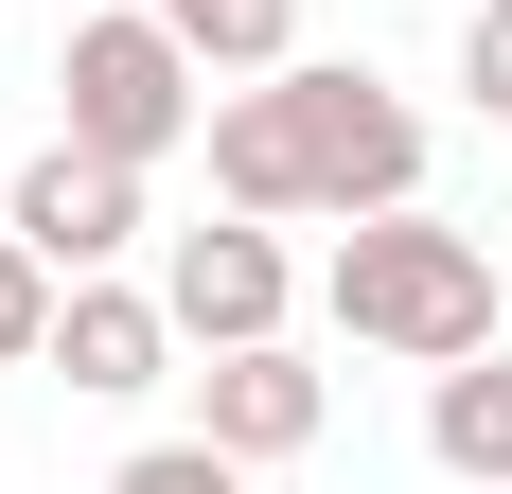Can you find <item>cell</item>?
Here are the masks:
<instances>
[{
	"label": "cell",
	"instance_id": "277c9868",
	"mask_svg": "<svg viewBox=\"0 0 512 494\" xmlns=\"http://www.w3.org/2000/svg\"><path fill=\"white\" fill-rule=\"evenodd\" d=\"M159 300H177V336H195V353L283 336V300H301V265H283V212H230V195H212V230H177V247H159Z\"/></svg>",
	"mask_w": 512,
	"mask_h": 494
},
{
	"label": "cell",
	"instance_id": "ba28073f",
	"mask_svg": "<svg viewBox=\"0 0 512 494\" xmlns=\"http://www.w3.org/2000/svg\"><path fill=\"white\" fill-rule=\"evenodd\" d=\"M424 459L477 477V494H512V336L460 353V371H424Z\"/></svg>",
	"mask_w": 512,
	"mask_h": 494
},
{
	"label": "cell",
	"instance_id": "7a4b0ae2",
	"mask_svg": "<svg viewBox=\"0 0 512 494\" xmlns=\"http://www.w3.org/2000/svg\"><path fill=\"white\" fill-rule=\"evenodd\" d=\"M318 318L354 353H389V371H460V353H495V247L460 230V212H354L336 230V265H318Z\"/></svg>",
	"mask_w": 512,
	"mask_h": 494
},
{
	"label": "cell",
	"instance_id": "8992f818",
	"mask_svg": "<svg viewBox=\"0 0 512 494\" xmlns=\"http://www.w3.org/2000/svg\"><path fill=\"white\" fill-rule=\"evenodd\" d=\"M195 424L248 459V477H283V459H318V424H336V371H318L301 336H248V353L195 371Z\"/></svg>",
	"mask_w": 512,
	"mask_h": 494
},
{
	"label": "cell",
	"instance_id": "30bf717a",
	"mask_svg": "<svg viewBox=\"0 0 512 494\" xmlns=\"http://www.w3.org/2000/svg\"><path fill=\"white\" fill-rule=\"evenodd\" d=\"M53 300H71V283H53L36 247L0 230V371H53Z\"/></svg>",
	"mask_w": 512,
	"mask_h": 494
},
{
	"label": "cell",
	"instance_id": "3957f363",
	"mask_svg": "<svg viewBox=\"0 0 512 494\" xmlns=\"http://www.w3.org/2000/svg\"><path fill=\"white\" fill-rule=\"evenodd\" d=\"M53 106H71V142H106V159H177L212 124V53L159 18V0H106V18H71L53 36Z\"/></svg>",
	"mask_w": 512,
	"mask_h": 494
},
{
	"label": "cell",
	"instance_id": "9c48e42d",
	"mask_svg": "<svg viewBox=\"0 0 512 494\" xmlns=\"http://www.w3.org/2000/svg\"><path fill=\"white\" fill-rule=\"evenodd\" d=\"M159 18H177V36L212 53V89H230V71H283V53H301V0H159Z\"/></svg>",
	"mask_w": 512,
	"mask_h": 494
},
{
	"label": "cell",
	"instance_id": "5b68a950",
	"mask_svg": "<svg viewBox=\"0 0 512 494\" xmlns=\"http://www.w3.org/2000/svg\"><path fill=\"white\" fill-rule=\"evenodd\" d=\"M0 230L36 247L53 283H89V265H124V247H142V159H106V142H71V124H53V142L18 159Z\"/></svg>",
	"mask_w": 512,
	"mask_h": 494
},
{
	"label": "cell",
	"instance_id": "8fae6325",
	"mask_svg": "<svg viewBox=\"0 0 512 494\" xmlns=\"http://www.w3.org/2000/svg\"><path fill=\"white\" fill-rule=\"evenodd\" d=\"M106 494H248V459L212 442V424H177V442H142L124 477H106Z\"/></svg>",
	"mask_w": 512,
	"mask_h": 494
},
{
	"label": "cell",
	"instance_id": "52a82bcc",
	"mask_svg": "<svg viewBox=\"0 0 512 494\" xmlns=\"http://www.w3.org/2000/svg\"><path fill=\"white\" fill-rule=\"evenodd\" d=\"M177 353H195V336H177V300L124 283V265H89V283L53 300V389H89V406H142Z\"/></svg>",
	"mask_w": 512,
	"mask_h": 494
},
{
	"label": "cell",
	"instance_id": "6da1fadb",
	"mask_svg": "<svg viewBox=\"0 0 512 494\" xmlns=\"http://www.w3.org/2000/svg\"><path fill=\"white\" fill-rule=\"evenodd\" d=\"M195 142H212V195H230V212H283V230H301V212L354 230V212H407L424 195V106L389 89V71H354V53L230 71Z\"/></svg>",
	"mask_w": 512,
	"mask_h": 494
},
{
	"label": "cell",
	"instance_id": "7c38bea8",
	"mask_svg": "<svg viewBox=\"0 0 512 494\" xmlns=\"http://www.w3.org/2000/svg\"><path fill=\"white\" fill-rule=\"evenodd\" d=\"M460 106H477V124H512V0H477V18H460Z\"/></svg>",
	"mask_w": 512,
	"mask_h": 494
}]
</instances>
